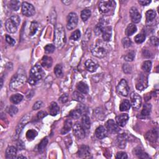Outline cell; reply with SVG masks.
I'll list each match as a JSON object with an SVG mask.
<instances>
[{"label":"cell","instance_id":"obj_3","mask_svg":"<svg viewBox=\"0 0 159 159\" xmlns=\"http://www.w3.org/2000/svg\"><path fill=\"white\" fill-rule=\"evenodd\" d=\"M44 75V71L39 65H36L33 66L30 72V75L28 80V82L32 85H34L39 80L42 78Z\"/></svg>","mask_w":159,"mask_h":159},{"label":"cell","instance_id":"obj_55","mask_svg":"<svg viewBox=\"0 0 159 159\" xmlns=\"http://www.w3.org/2000/svg\"><path fill=\"white\" fill-rule=\"evenodd\" d=\"M150 42L151 44H152L153 46H158V39L157 38H156V37H155V36L151 37L150 39Z\"/></svg>","mask_w":159,"mask_h":159},{"label":"cell","instance_id":"obj_49","mask_svg":"<svg viewBox=\"0 0 159 159\" xmlns=\"http://www.w3.org/2000/svg\"><path fill=\"white\" fill-rule=\"evenodd\" d=\"M105 27V26H104V25H103V23H102V22H100V23H99V24H97V26H96L95 29V32L96 33V34L98 36L99 34H101V33L102 32V31H103V28H104Z\"/></svg>","mask_w":159,"mask_h":159},{"label":"cell","instance_id":"obj_27","mask_svg":"<svg viewBox=\"0 0 159 159\" xmlns=\"http://www.w3.org/2000/svg\"><path fill=\"white\" fill-rule=\"evenodd\" d=\"M82 125L83 129H85V132L87 131H89V129H90V126H91V121H90V117L88 116L85 115L82 117Z\"/></svg>","mask_w":159,"mask_h":159},{"label":"cell","instance_id":"obj_25","mask_svg":"<svg viewBox=\"0 0 159 159\" xmlns=\"http://www.w3.org/2000/svg\"><path fill=\"white\" fill-rule=\"evenodd\" d=\"M72 128V122L70 119H66L65 121V123L64 125V127L61 130V134H65L66 133L68 132Z\"/></svg>","mask_w":159,"mask_h":159},{"label":"cell","instance_id":"obj_17","mask_svg":"<svg viewBox=\"0 0 159 159\" xmlns=\"http://www.w3.org/2000/svg\"><path fill=\"white\" fill-rule=\"evenodd\" d=\"M129 119V116L127 114H121L117 116L116 118V121L117 124L121 127H124L126 124Z\"/></svg>","mask_w":159,"mask_h":159},{"label":"cell","instance_id":"obj_21","mask_svg":"<svg viewBox=\"0 0 159 159\" xmlns=\"http://www.w3.org/2000/svg\"><path fill=\"white\" fill-rule=\"evenodd\" d=\"M17 155V149L14 146H9L6 150V158H15Z\"/></svg>","mask_w":159,"mask_h":159},{"label":"cell","instance_id":"obj_4","mask_svg":"<svg viewBox=\"0 0 159 159\" xmlns=\"http://www.w3.org/2000/svg\"><path fill=\"white\" fill-rule=\"evenodd\" d=\"M26 77L24 73H17L12 78L9 83V88L11 91H17L25 83Z\"/></svg>","mask_w":159,"mask_h":159},{"label":"cell","instance_id":"obj_19","mask_svg":"<svg viewBox=\"0 0 159 159\" xmlns=\"http://www.w3.org/2000/svg\"><path fill=\"white\" fill-rule=\"evenodd\" d=\"M107 134H108V131H107L106 127L103 125H100L96 129L95 136L99 139H103L106 138Z\"/></svg>","mask_w":159,"mask_h":159},{"label":"cell","instance_id":"obj_13","mask_svg":"<svg viewBox=\"0 0 159 159\" xmlns=\"http://www.w3.org/2000/svg\"><path fill=\"white\" fill-rule=\"evenodd\" d=\"M129 13H130V16L132 23H139L141 20V14L138 11V9L136 7H132Z\"/></svg>","mask_w":159,"mask_h":159},{"label":"cell","instance_id":"obj_15","mask_svg":"<svg viewBox=\"0 0 159 159\" xmlns=\"http://www.w3.org/2000/svg\"><path fill=\"white\" fill-rule=\"evenodd\" d=\"M102 37L104 41L108 42L111 39L112 28L111 26H105L102 31Z\"/></svg>","mask_w":159,"mask_h":159},{"label":"cell","instance_id":"obj_48","mask_svg":"<svg viewBox=\"0 0 159 159\" xmlns=\"http://www.w3.org/2000/svg\"><path fill=\"white\" fill-rule=\"evenodd\" d=\"M55 46H54L53 44H47V45L44 47V50L47 54H51L53 53L55 51Z\"/></svg>","mask_w":159,"mask_h":159},{"label":"cell","instance_id":"obj_24","mask_svg":"<svg viewBox=\"0 0 159 159\" xmlns=\"http://www.w3.org/2000/svg\"><path fill=\"white\" fill-rule=\"evenodd\" d=\"M146 138L147 140H149V141L155 142L158 139V132L155 130L150 131L146 134Z\"/></svg>","mask_w":159,"mask_h":159},{"label":"cell","instance_id":"obj_57","mask_svg":"<svg viewBox=\"0 0 159 159\" xmlns=\"http://www.w3.org/2000/svg\"><path fill=\"white\" fill-rule=\"evenodd\" d=\"M59 100H60L62 103H65L68 101V95L67 94H64L62 97L59 98Z\"/></svg>","mask_w":159,"mask_h":159},{"label":"cell","instance_id":"obj_2","mask_svg":"<svg viewBox=\"0 0 159 159\" xmlns=\"http://www.w3.org/2000/svg\"><path fill=\"white\" fill-rule=\"evenodd\" d=\"M109 52L107 44L101 40H98L94 47L91 49V53L95 57L102 58L106 57Z\"/></svg>","mask_w":159,"mask_h":159},{"label":"cell","instance_id":"obj_28","mask_svg":"<svg viewBox=\"0 0 159 159\" xmlns=\"http://www.w3.org/2000/svg\"><path fill=\"white\" fill-rule=\"evenodd\" d=\"M76 88L77 90L82 94H87L89 91V87L87 83L84 82H80L78 83Z\"/></svg>","mask_w":159,"mask_h":159},{"label":"cell","instance_id":"obj_41","mask_svg":"<svg viewBox=\"0 0 159 159\" xmlns=\"http://www.w3.org/2000/svg\"><path fill=\"white\" fill-rule=\"evenodd\" d=\"M38 136V132L34 129H30L26 132V138L29 140H32Z\"/></svg>","mask_w":159,"mask_h":159},{"label":"cell","instance_id":"obj_62","mask_svg":"<svg viewBox=\"0 0 159 159\" xmlns=\"http://www.w3.org/2000/svg\"><path fill=\"white\" fill-rule=\"evenodd\" d=\"M17 158H25V157H23V156H19V157H17Z\"/></svg>","mask_w":159,"mask_h":159},{"label":"cell","instance_id":"obj_31","mask_svg":"<svg viewBox=\"0 0 159 159\" xmlns=\"http://www.w3.org/2000/svg\"><path fill=\"white\" fill-rule=\"evenodd\" d=\"M23 99V96L21 94H15L11 96L10 98V101L13 104H18Z\"/></svg>","mask_w":159,"mask_h":159},{"label":"cell","instance_id":"obj_7","mask_svg":"<svg viewBox=\"0 0 159 159\" xmlns=\"http://www.w3.org/2000/svg\"><path fill=\"white\" fill-rule=\"evenodd\" d=\"M117 91L118 93L122 96H124V97H127L129 95V87L126 80L124 79H122L121 80V82L117 86Z\"/></svg>","mask_w":159,"mask_h":159},{"label":"cell","instance_id":"obj_51","mask_svg":"<svg viewBox=\"0 0 159 159\" xmlns=\"http://www.w3.org/2000/svg\"><path fill=\"white\" fill-rule=\"evenodd\" d=\"M10 19H11V21L17 25V27L19 26V25L20 24V22H21V19L19 16L17 15H14L11 17Z\"/></svg>","mask_w":159,"mask_h":159},{"label":"cell","instance_id":"obj_37","mask_svg":"<svg viewBox=\"0 0 159 159\" xmlns=\"http://www.w3.org/2000/svg\"><path fill=\"white\" fill-rule=\"evenodd\" d=\"M39 27V24L36 21L32 22V23L29 28V35L30 36H34L36 32L38 31Z\"/></svg>","mask_w":159,"mask_h":159},{"label":"cell","instance_id":"obj_56","mask_svg":"<svg viewBox=\"0 0 159 159\" xmlns=\"http://www.w3.org/2000/svg\"><path fill=\"white\" fill-rule=\"evenodd\" d=\"M47 113L45 111H40V112L38 113V118L39 119H42L44 117H46L47 116Z\"/></svg>","mask_w":159,"mask_h":159},{"label":"cell","instance_id":"obj_1","mask_svg":"<svg viewBox=\"0 0 159 159\" xmlns=\"http://www.w3.org/2000/svg\"><path fill=\"white\" fill-rule=\"evenodd\" d=\"M54 42L57 49H61L66 43V36L64 28L61 24L55 25Z\"/></svg>","mask_w":159,"mask_h":159},{"label":"cell","instance_id":"obj_32","mask_svg":"<svg viewBox=\"0 0 159 159\" xmlns=\"http://www.w3.org/2000/svg\"><path fill=\"white\" fill-rule=\"evenodd\" d=\"M72 98L73 100L82 103L85 101L84 96L80 92L74 91L72 94Z\"/></svg>","mask_w":159,"mask_h":159},{"label":"cell","instance_id":"obj_43","mask_svg":"<svg viewBox=\"0 0 159 159\" xmlns=\"http://www.w3.org/2000/svg\"><path fill=\"white\" fill-rule=\"evenodd\" d=\"M7 111H8L10 116H13L17 114L18 111V109L16 106L14 105H11L8 106V108H7Z\"/></svg>","mask_w":159,"mask_h":159},{"label":"cell","instance_id":"obj_11","mask_svg":"<svg viewBox=\"0 0 159 159\" xmlns=\"http://www.w3.org/2000/svg\"><path fill=\"white\" fill-rule=\"evenodd\" d=\"M131 105L134 109H139L142 105V98L136 93H132L131 94Z\"/></svg>","mask_w":159,"mask_h":159},{"label":"cell","instance_id":"obj_47","mask_svg":"<svg viewBox=\"0 0 159 159\" xmlns=\"http://www.w3.org/2000/svg\"><path fill=\"white\" fill-rule=\"evenodd\" d=\"M81 37V32L80 31L77 29V30L75 31L72 33L71 36H70V39L73 40H78Z\"/></svg>","mask_w":159,"mask_h":159},{"label":"cell","instance_id":"obj_22","mask_svg":"<svg viewBox=\"0 0 159 159\" xmlns=\"http://www.w3.org/2000/svg\"><path fill=\"white\" fill-rule=\"evenodd\" d=\"M85 65L87 70L90 72H95L98 67V65L97 64V63H95L94 61L91 60V59L87 60L85 62Z\"/></svg>","mask_w":159,"mask_h":159},{"label":"cell","instance_id":"obj_39","mask_svg":"<svg viewBox=\"0 0 159 159\" xmlns=\"http://www.w3.org/2000/svg\"><path fill=\"white\" fill-rule=\"evenodd\" d=\"M21 6V2L19 1H16V0H12L9 2V7L13 11L19 10Z\"/></svg>","mask_w":159,"mask_h":159},{"label":"cell","instance_id":"obj_14","mask_svg":"<svg viewBox=\"0 0 159 159\" xmlns=\"http://www.w3.org/2000/svg\"><path fill=\"white\" fill-rule=\"evenodd\" d=\"M127 136L125 134H119L117 137L116 139V145L117 146L120 148V149H124L126 146L127 144Z\"/></svg>","mask_w":159,"mask_h":159},{"label":"cell","instance_id":"obj_16","mask_svg":"<svg viewBox=\"0 0 159 159\" xmlns=\"http://www.w3.org/2000/svg\"><path fill=\"white\" fill-rule=\"evenodd\" d=\"M29 119V116L26 115L25 116H24L23 119H21V123L19 124V125H17L16 130V134H15L16 139L18 138V137H19V134H21V132L22 130H23V129L24 128V125H25V124L28 123Z\"/></svg>","mask_w":159,"mask_h":159},{"label":"cell","instance_id":"obj_53","mask_svg":"<svg viewBox=\"0 0 159 159\" xmlns=\"http://www.w3.org/2000/svg\"><path fill=\"white\" fill-rule=\"evenodd\" d=\"M43 106V103L41 101H38L34 103V105H33L32 109L34 110H38L40 109Z\"/></svg>","mask_w":159,"mask_h":159},{"label":"cell","instance_id":"obj_54","mask_svg":"<svg viewBox=\"0 0 159 159\" xmlns=\"http://www.w3.org/2000/svg\"><path fill=\"white\" fill-rule=\"evenodd\" d=\"M6 42H8L9 44V45H11V46H14V44H15V43H16L14 39H13L10 36H9V35H6Z\"/></svg>","mask_w":159,"mask_h":159},{"label":"cell","instance_id":"obj_36","mask_svg":"<svg viewBox=\"0 0 159 159\" xmlns=\"http://www.w3.org/2000/svg\"><path fill=\"white\" fill-rule=\"evenodd\" d=\"M134 154L140 158H149V156L147 155V154L143 152L139 147L136 148L134 149Z\"/></svg>","mask_w":159,"mask_h":159},{"label":"cell","instance_id":"obj_40","mask_svg":"<svg viewBox=\"0 0 159 159\" xmlns=\"http://www.w3.org/2000/svg\"><path fill=\"white\" fill-rule=\"evenodd\" d=\"M47 144H48V139L47 138L43 139L41 142H40L38 146V151L39 152H43L45 150L46 147L47 146Z\"/></svg>","mask_w":159,"mask_h":159},{"label":"cell","instance_id":"obj_45","mask_svg":"<svg viewBox=\"0 0 159 159\" xmlns=\"http://www.w3.org/2000/svg\"><path fill=\"white\" fill-rule=\"evenodd\" d=\"M151 68H152V62H151V61L146 60L142 64V68L145 72H149L150 71Z\"/></svg>","mask_w":159,"mask_h":159},{"label":"cell","instance_id":"obj_29","mask_svg":"<svg viewBox=\"0 0 159 159\" xmlns=\"http://www.w3.org/2000/svg\"><path fill=\"white\" fill-rule=\"evenodd\" d=\"M131 103L127 99H124L121 103L119 106V109L121 111H127L131 108Z\"/></svg>","mask_w":159,"mask_h":159},{"label":"cell","instance_id":"obj_61","mask_svg":"<svg viewBox=\"0 0 159 159\" xmlns=\"http://www.w3.org/2000/svg\"><path fill=\"white\" fill-rule=\"evenodd\" d=\"M62 2H63V3H65V5H69V4H70V3H71V2H70V1H62Z\"/></svg>","mask_w":159,"mask_h":159},{"label":"cell","instance_id":"obj_58","mask_svg":"<svg viewBox=\"0 0 159 159\" xmlns=\"http://www.w3.org/2000/svg\"><path fill=\"white\" fill-rule=\"evenodd\" d=\"M123 70L125 73H129L131 72V66L127 64H124L123 66Z\"/></svg>","mask_w":159,"mask_h":159},{"label":"cell","instance_id":"obj_9","mask_svg":"<svg viewBox=\"0 0 159 159\" xmlns=\"http://www.w3.org/2000/svg\"><path fill=\"white\" fill-rule=\"evenodd\" d=\"M136 88L138 90L142 91L146 88L148 86V78L144 74L141 73L137 79Z\"/></svg>","mask_w":159,"mask_h":159},{"label":"cell","instance_id":"obj_50","mask_svg":"<svg viewBox=\"0 0 159 159\" xmlns=\"http://www.w3.org/2000/svg\"><path fill=\"white\" fill-rule=\"evenodd\" d=\"M122 44H123V47L125 48H128L131 46L132 42L131 39L128 38H124L122 40Z\"/></svg>","mask_w":159,"mask_h":159},{"label":"cell","instance_id":"obj_18","mask_svg":"<svg viewBox=\"0 0 159 159\" xmlns=\"http://www.w3.org/2000/svg\"><path fill=\"white\" fill-rule=\"evenodd\" d=\"M78 155L80 158H87L90 157V148L87 146H82L78 152Z\"/></svg>","mask_w":159,"mask_h":159},{"label":"cell","instance_id":"obj_52","mask_svg":"<svg viewBox=\"0 0 159 159\" xmlns=\"http://www.w3.org/2000/svg\"><path fill=\"white\" fill-rule=\"evenodd\" d=\"M116 158L117 159H127L128 158L127 154L124 152H119L116 154Z\"/></svg>","mask_w":159,"mask_h":159},{"label":"cell","instance_id":"obj_30","mask_svg":"<svg viewBox=\"0 0 159 159\" xmlns=\"http://www.w3.org/2000/svg\"><path fill=\"white\" fill-rule=\"evenodd\" d=\"M137 31V27L134 24H129L125 29V34L127 36H131Z\"/></svg>","mask_w":159,"mask_h":159},{"label":"cell","instance_id":"obj_6","mask_svg":"<svg viewBox=\"0 0 159 159\" xmlns=\"http://www.w3.org/2000/svg\"><path fill=\"white\" fill-rule=\"evenodd\" d=\"M66 28L68 30H72L75 29L77 25L78 22V17L77 14L75 13H70L66 19Z\"/></svg>","mask_w":159,"mask_h":159},{"label":"cell","instance_id":"obj_60","mask_svg":"<svg viewBox=\"0 0 159 159\" xmlns=\"http://www.w3.org/2000/svg\"><path fill=\"white\" fill-rule=\"evenodd\" d=\"M17 147H18V149H19V150H23L24 148V144L21 141H20L19 143L17 144Z\"/></svg>","mask_w":159,"mask_h":159},{"label":"cell","instance_id":"obj_42","mask_svg":"<svg viewBox=\"0 0 159 159\" xmlns=\"http://www.w3.org/2000/svg\"><path fill=\"white\" fill-rule=\"evenodd\" d=\"M124 60L126 62H132L135 58V52L131 50L124 55Z\"/></svg>","mask_w":159,"mask_h":159},{"label":"cell","instance_id":"obj_8","mask_svg":"<svg viewBox=\"0 0 159 159\" xmlns=\"http://www.w3.org/2000/svg\"><path fill=\"white\" fill-rule=\"evenodd\" d=\"M35 8L34 6L28 2H23L22 4V13L23 15L30 17L35 14Z\"/></svg>","mask_w":159,"mask_h":159},{"label":"cell","instance_id":"obj_20","mask_svg":"<svg viewBox=\"0 0 159 159\" xmlns=\"http://www.w3.org/2000/svg\"><path fill=\"white\" fill-rule=\"evenodd\" d=\"M5 27L7 31L9 33H12V34L15 33L17 29V26L13 23L10 18L6 21Z\"/></svg>","mask_w":159,"mask_h":159},{"label":"cell","instance_id":"obj_12","mask_svg":"<svg viewBox=\"0 0 159 159\" xmlns=\"http://www.w3.org/2000/svg\"><path fill=\"white\" fill-rule=\"evenodd\" d=\"M105 127L108 132L110 133H116L119 131V125L113 119H109L106 123Z\"/></svg>","mask_w":159,"mask_h":159},{"label":"cell","instance_id":"obj_38","mask_svg":"<svg viewBox=\"0 0 159 159\" xmlns=\"http://www.w3.org/2000/svg\"><path fill=\"white\" fill-rule=\"evenodd\" d=\"M91 12L90 9H85L82 11V13H81V17H82V19L83 21L85 22L89 19V17L91 16Z\"/></svg>","mask_w":159,"mask_h":159},{"label":"cell","instance_id":"obj_33","mask_svg":"<svg viewBox=\"0 0 159 159\" xmlns=\"http://www.w3.org/2000/svg\"><path fill=\"white\" fill-rule=\"evenodd\" d=\"M146 16L147 22H152L156 17V12L154 10L150 9L146 12Z\"/></svg>","mask_w":159,"mask_h":159},{"label":"cell","instance_id":"obj_35","mask_svg":"<svg viewBox=\"0 0 159 159\" xmlns=\"http://www.w3.org/2000/svg\"><path fill=\"white\" fill-rule=\"evenodd\" d=\"M152 109V106L149 103H146V104L144 105L143 109L141 111V115L143 116H149Z\"/></svg>","mask_w":159,"mask_h":159},{"label":"cell","instance_id":"obj_63","mask_svg":"<svg viewBox=\"0 0 159 159\" xmlns=\"http://www.w3.org/2000/svg\"><path fill=\"white\" fill-rule=\"evenodd\" d=\"M3 79L1 78V88L2 87H3Z\"/></svg>","mask_w":159,"mask_h":159},{"label":"cell","instance_id":"obj_5","mask_svg":"<svg viewBox=\"0 0 159 159\" xmlns=\"http://www.w3.org/2000/svg\"><path fill=\"white\" fill-rule=\"evenodd\" d=\"M115 5L116 3L114 1H101L99 3L98 8L101 13H107L114 8Z\"/></svg>","mask_w":159,"mask_h":159},{"label":"cell","instance_id":"obj_10","mask_svg":"<svg viewBox=\"0 0 159 159\" xmlns=\"http://www.w3.org/2000/svg\"><path fill=\"white\" fill-rule=\"evenodd\" d=\"M73 134L76 138L78 139H83L85 137V131L83 129L82 125L78 123L74 124L73 127Z\"/></svg>","mask_w":159,"mask_h":159},{"label":"cell","instance_id":"obj_59","mask_svg":"<svg viewBox=\"0 0 159 159\" xmlns=\"http://www.w3.org/2000/svg\"><path fill=\"white\" fill-rule=\"evenodd\" d=\"M139 3L142 6H147L148 5H149L151 3V1H146V0L145 1H144V0H140V1H139Z\"/></svg>","mask_w":159,"mask_h":159},{"label":"cell","instance_id":"obj_46","mask_svg":"<svg viewBox=\"0 0 159 159\" xmlns=\"http://www.w3.org/2000/svg\"><path fill=\"white\" fill-rule=\"evenodd\" d=\"M54 73L57 77H61L63 75L62 66L60 64H57L54 68Z\"/></svg>","mask_w":159,"mask_h":159},{"label":"cell","instance_id":"obj_23","mask_svg":"<svg viewBox=\"0 0 159 159\" xmlns=\"http://www.w3.org/2000/svg\"><path fill=\"white\" fill-rule=\"evenodd\" d=\"M49 114L51 116H55L58 113L59 111H60V108H59L58 105L57 103L55 102H52L49 107Z\"/></svg>","mask_w":159,"mask_h":159},{"label":"cell","instance_id":"obj_44","mask_svg":"<svg viewBox=\"0 0 159 159\" xmlns=\"http://www.w3.org/2000/svg\"><path fill=\"white\" fill-rule=\"evenodd\" d=\"M145 39H146V35L144 33H140V34L137 35L134 38L135 42L138 44H141L144 42L145 41Z\"/></svg>","mask_w":159,"mask_h":159},{"label":"cell","instance_id":"obj_34","mask_svg":"<svg viewBox=\"0 0 159 159\" xmlns=\"http://www.w3.org/2000/svg\"><path fill=\"white\" fill-rule=\"evenodd\" d=\"M82 112L81 109H74L72 110L71 112L69 114V116L70 117L72 118V119H79V118L82 116Z\"/></svg>","mask_w":159,"mask_h":159},{"label":"cell","instance_id":"obj_26","mask_svg":"<svg viewBox=\"0 0 159 159\" xmlns=\"http://www.w3.org/2000/svg\"><path fill=\"white\" fill-rule=\"evenodd\" d=\"M52 58L50 57H48V56H44L41 61V65L42 66L47 68H50L52 65Z\"/></svg>","mask_w":159,"mask_h":159}]
</instances>
